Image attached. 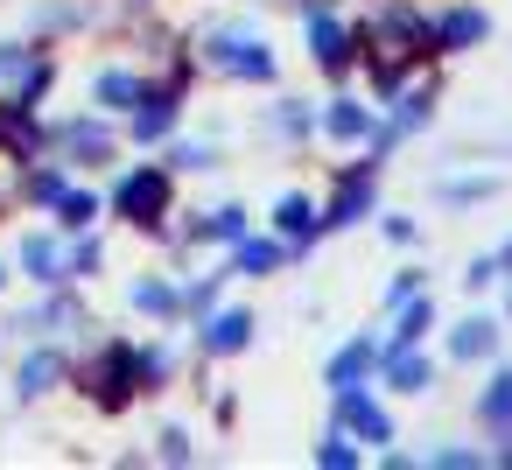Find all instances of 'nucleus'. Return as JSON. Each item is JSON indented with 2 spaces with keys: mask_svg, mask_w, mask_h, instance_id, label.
<instances>
[{
  "mask_svg": "<svg viewBox=\"0 0 512 470\" xmlns=\"http://www.w3.org/2000/svg\"><path fill=\"white\" fill-rule=\"evenodd\" d=\"M197 71L225 78V85H281V50L260 36V22H218L197 36Z\"/></svg>",
  "mask_w": 512,
  "mask_h": 470,
  "instance_id": "f257e3e1",
  "label": "nucleus"
},
{
  "mask_svg": "<svg viewBox=\"0 0 512 470\" xmlns=\"http://www.w3.org/2000/svg\"><path fill=\"white\" fill-rule=\"evenodd\" d=\"M106 218L134 225V232H162V218H176V169L155 155V162H127L106 190Z\"/></svg>",
  "mask_w": 512,
  "mask_h": 470,
  "instance_id": "f03ea898",
  "label": "nucleus"
},
{
  "mask_svg": "<svg viewBox=\"0 0 512 470\" xmlns=\"http://www.w3.org/2000/svg\"><path fill=\"white\" fill-rule=\"evenodd\" d=\"M43 155H57L64 169H106V162H120V120L99 106L57 113V120H43Z\"/></svg>",
  "mask_w": 512,
  "mask_h": 470,
  "instance_id": "7ed1b4c3",
  "label": "nucleus"
},
{
  "mask_svg": "<svg viewBox=\"0 0 512 470\" xmlns=\"http://www.w3.org/2000/svg\"><path fill=\"white\" fill-rule=\"evenodd\" d=\"M71 386L99 407V414H127L141 400V365H134V337H99L85 365H71Z\"/></svg>",
  "mask_w": 512,
  "mask_h": 470,
  "instance_id": "20e7f679",
  "label": "nucleus"
},
{
  "mask_svg": "<svg viewBox=\"0 0 512 470\" xmlns=\"http://www.w3.org/2000/svg\"><path fill=\"white\" fill-rule=\"evenodd\" d=\"M358 50H379V57H400V64H421L435 57V29L414 0H386V8L358 29Z\"/></svg>",
  "mask_w": 512,
  "mask_h": 470,
  "instance_id": "39448f33",
  "label": "nucleus"
},
{
  "mask_svg": "<svg viewBox=\"0 0 512 470\" xmlns=\"http://www.w3.org/2000/svg\"><path fill=\"white\" fill-rule=\"evenodd\" d=\"M302 43H309V64H316L330 85L351 78V64H358V29L330 8V0H302Z\"/></svg>",
  "mask_w": 512,
  "mask_h": 470,
  "instance_id": "423d86ee",
  "label": "nucleus"
},
{
  "mask_svg": "<svg viewBox=\"0 0 512 470\" xmlns=\"http://www.w3.org/2000/svg\"><path fill=\"white\" fill-rule=\"evenodd\" d=\"M78 330H92V309H85V295H78V281H57V288H43L36 295V309H22V316H8V337H57V344H71Z\"/></svg>",
  "mask_w": 512,
  "mask_h": 470,
  "instance_id": "0eeeda50",
  "label": "nucleus"
},
{
  "mask_svg": "<svg viewBox=\"0 0 512 470\" xmlns=\"http://www.w3.org/2000/svg\"><path fill=\"white\" fill-rule=\"evenodd\" d=\"M365 218H379V162H351V169H337L330 204H316V239L351 232V225H365Z\"/></svg>",
  "mask_w": 512,
  "mask_h": 470,
  "instance_id": "6e6552de",
  "label": "nucleus"
},
{
  "mask_svg": "<svg viewBox=\"0 0 512 470\" xmlns=\"http://www.w3.org/2000/svg\"><path fill=\"white\" fill-rule=\"evenodd\" d=\"M50 92H57V57L43 43H0V99L43 113Z\"/></svg>",
  "mask_w": 512,
  "mask_h": 470,
  "instance_id": "1a4fd4ad",
  "label": "nucleus"
},
{
  "mask_svg": "<svg viewBox=\"0 0 512 470\" xmlns=\"http://www.w3.org/2000/svg\"><path fill=\"white\" fill-rule=\"evenodd\" d=\"M183 106H190V92H183L176 78H155V85H148V99H141V106H134V113L120 120V141H127V148H148V155H155V148H162V141H169V134L183 127Z\"/></svg>",
  "mask_w": 512,
  "mask_h": 470,
  "instance_id": "9d476101",
  "label": "nucleus"
},
{
  "mask_svg": "<svg viewBox=\"0 0 512 470\" xmlns=\"http://www.w3.org/2000/svg\"><path fill=\"white\" fill-rule=\"evenodd\" d=\"M57 386H71V351H64L57 337H29V351H22V365H15V400L36 407V400H50Z\"/></svg>",
  "mask_w": 512,
  "mask_h": 470,
  "instance_id": "9b49d317",
  "label": "nucleus"
},
{
  "mask_svg": "<svg viewBox=\"0 0 512 470\" xmlns=\"http://www.w3.org/2000/svg\"><path fill=\"white\" fill-rule=\"evenodd\" d=\"M225 260H232V281H274L281 267H302V260H309V246L274 239V232H246L239 246H225Z\"/></svg>",
  "mask_w": 512,
  "mask_h": 470,
  "instance_id": "f8f14e48",
  "label": "nucleus"
},
{
  "mask_svg": "<svg viewBox=\"0 0 512 470\" xmlns=\"http://www.w3.org/2000/svg\"><path fill=\"white\" fill-rule=\"evenodd\" d=\"M253 330H260V316L246 302H218V309L197 316V351L204 358H246L253 351Z\"/></svg>",
  "mask_w": 512,
  "mask_h": 470,
  "instance_id": "ddd939ff",
  "label": "nucleus"
},
{
  "mask_svg": "<svg viewBox=\"0 0 512 470\" xmlns=\"http://www.w3.org/2000/svg\"><path fill=\"white\" fill-rule=\"evenodd\" d=\"M330 421L358 435V449H386L393 442V414L372 400V386H330Z\"/></svg>",
  "mask_w": 512,
  "mask_h": 470,
  "instance_id": "4468645a",
  "label": "nucleus"
},
{
  "mask_svg": "<svg viewBox=\"0 0 512 470\" xmlns=\"http://www.w3.org/2000/svg\"><path fill=\"white\" fill-rule=\"evenodd\" d=\"M148 85H155V78H148L141 64H99V71L85 78V99H92L99 113H113V120H127V113H134V106L148 99Z\"/></svg>",
  "mask_w": 512,
  "mask_h": 470,
  "instance_id": "2eb2a0df",
  "label": "nucleus"
},
{
  "mask_svg": "<svg viewBox=\"0 0 512 470\" xmlns=\"http://www.w3.org/2000/svg\"><path fill=\"white\" fill-rule=\"evenodd\" d=\"M372 127H379V113H372V99H358V92H330V99L316 106V134H323L330 148H365Z\"/></svg>",
  "mask_w": 512,
  "mask_h": 470,
  "instance_id": "dca6fc26",
  "label": "nucleus"
},
{
  "mask_svg": "<svg viewBox=\"0 0 512 470\" xmlns=\"http://www.w3.org/2000/svg\"><path fill=\"white\" fill-rule=\"evenodd\" d=\"M246 232H253V211H246L239 197H225V204L183 218V225H176V246H183V239H197V246H239Z\"/></svg>",
  "mask_w": 512,
  "mask_h": 470,
  "instance_id": "f3484780",
  "label": "nucleus"
},
{
  "mask_svg": "<svg viewBox=\"0 0 512 470\" xmlns=\"http://www.w3.org/2000/svg\"><path fill=\"white\" fill-rule=\"evenodd\" d=\"M127 309H134L141 323L176 330V323H183V281H176V274H134V281H127Z\"/></svg>",
  "mask_w": 512,
  "mask_h": 470,
  "instance_id": "a211bd4d",
  "label": "nucleus"
},
{
  "mask_svg": "<svg viewBox=\"0 0 512 470\" xmlns=\"http://www.w3.org/2000/svg\"><path fill=\"white\" fill-rule=\"evenodd\" d=\"M0 162H8V169L43 162V113L36 106H8V99H0Z\"/></svg>",
  "mask_w": 512,
  "mask_h": 470,
  "instance_id": "6ab92c4d",
  "label": "nucleus"
},
{
  "mask_svg": "<svg viewBox=\"0 0 512 470\" xmlns=\"http://www.w3.org/2000/svg\"><path fill=\"white\" fill-rule=\"evenodd\" d=\"M428 29H435V57H456V50H477L491 36V15L470 8V0H456V8H442Z\"/></svg>",
  "mask_w": 512,
  "mask_h": 470,
  "instance_id": "aec40b11",
  "label": "nucleus"
},
{
  "mask_svg": "<svg viewBox=\"0 0 512 470\" xmlns=\"http://www.w3.org/2000/svg\"><path fill=\"white\" fill-rule=\"evenodd\" d=\"M260 127H267L281 148H309V141H316V106L295 99V92H274L267 113H260Z\"/></svg>",
  "mask_w": 512,
  "mask_h": 470,
  "instance_id": "412c9836",
  "label": "nucleus"
},
{
  "mask_svg": "<svg viewBox=\"0 0 512 470\" xmlns=\"http://www.w3.org/2000/svg\"><path fill=\"white\" fill-rule=\"evenodd\" d=\"M15 267H22L36 288H57V281H64V232H57V225H43V232H22V246H15Z\"/></svg>",
  "mask_w": 512,
  "mask_h": 470,
  "instance_id": "4be33fe9",
  "label": "nucleus"
},
{
  "mask_svg": "<svg viewBox=\"0 0 512 470\" xmlns=\"http://www.w3.org/2000/svg\"><path fill=\"white\" fill-rule=\"evenodd\" d=\"M379 379V337H344L323 358V386H372Z\"/></svg>",
  "mask_w": 512,
  "mask_h": 470,
  "instance_id": "5701e85b",
  "label": "nucleus"
},
{
  "mask_svg": "<svg viewBox=\"0 0 512 470\" xmlns=\"http://www.w3.org/2000/svg\"><path fill=\"white\" fill-rule=\"evenodd\" d=\"M379 379L393 393H428L435 386V358H421V344H379Z\"/></svg>",
  "mask_w": 512,
  "mask_h": 470,
  "instance_id": "b1692460",
  "label": "nucleus"
},
{
  "mask_svg": "<svg viewBox=\"0 0 512 470\" xmlns=\"http://www.w3.org/2000/svg\"><path fill=\"white\" fill-rule=\"evenodd\" d=\"M155 155H162V162L176 169V183H183V176H211V169L225 162V148H218L211 134H183V127H176V134H169V141H162Z\"/></svg>",
  "mask_w": 512,
  "mask_h": 470,
  "instance_id": "393cba45",
  "label": "nucleus"
},
{
  "mask_svg": "<svg viewBox=\"0 0 512 470\" xmlns=\"http://www.w3.org/2000/svg\"><path fill=\"white\" fill-rule=\"evenodd\" d=\"M267 232L274 239H295V246H316V197L309 190H281L267 204Z\"/></svg>",
  "mask_w": 512,
  "mask_h": 470,
  "instance_id": "a878e982",
  "label": "nucleus"
},
{
  "mask_svg": "<svg viewBox=\"0 0 512 470\" xmlns=\"http://www.w3.org/2000/svg\"><path fill=\"white\" fill-rule=\"evenodd\" d=\"M71 183H78V176H71L57 155H43V162H29V169H22V190H15V204H29V211H50V204H57Z\"/></svg>",
  "mask_w": 512,
  "mask_h": 470,
  "instance_id": "bb28decb",
  "label": "nucleus"
},
{
  "mask_svg": "<svg viewBox=\"0 0 512 470\" xmlns=\"http://www.w3.org/2000/svg\"><path fill=\"white\" fill-rule=\"evenodd\" d=\"M134 365H141V400H148V393H169V386L183 379V351H176L169 337L134 344Z\"/></svg>",
  "mask_w": 512,
  "mask_h": 470,
  "instance_id": "cd10ccee",
  "label": "nucleus"
},
{
  "mask_svg": "<svg viewBox=\"0 0 512 470\" xmlns=\"http://www.w3.org/2000/svg\"><path fill=\"white\" fill-rule=\"evenodd\" d=\"M50 218H57V232H64V239H71V232H92V225L106 218V197H99V190H85V183H71V190L50 204Z\"/></svg>",
  "mask_w": 512,
  "mask_h": 470,
  "instance_id": "c85d7f7f",
  "label": "nucleus"
},
{
  "mask_svg": "<svg viewBox=\"0 0 512 470\" xmlns=\"http://www.w3.org/2000/svg\"><path fill=\"white\" fill-rule=\"evenodd\" d=\"M386 106H393V113H386V127H393L400 141H407V134H421V127L435 120V92H428V85H400Z\"/></svg>",
  "mask_w": 512,
  "mask_h": 470,
  "instance_id": "c756f323",
  "label": "nucleus"
},
{
  "mask_svg": "<svg viewBox=\"0 0 512 470\" xmlns=\"http://www.w3.org/2000/svg\"><path fill=\"white\" fill-rule=\"evenodd\" d=\"M491 351H498V323H491V316H463V323L449 330V358H456V365H484Z\"/></svg>",
  "mask_w": 512,
  "mask_h": 470,
  "instance_id": "7c9ffc66",
  "label": "nucleus"
},
{
  "mask_svg": "<svg viewBox=\"0 0 512 470\" xmlns=\"http://www.w3.org/2000/svg\"><path fill=\"white\" fill-rule=\"evenodd\" d=\"M106 274V239H99V225L92 232H71L64 239V281H99Z\"/></svg>",
  "mask_w": 512,
  "mask_h": 470,
  "instance_id": "2f4dec72",
  "label": "nucleus"
},
{
  "mask_svg": "<svg viewBox=\"0 0 512 470\" xmlns=\"http://www.w3.org/2000/svg\"><path fill=\"white\" fill-rule=\"evenodd\" d=\"M225 281H232V260H218V267L190 274V281H183V323H197L204 309H218V302H225Z\"/></svg>",
  "mask_w": 512,
  "mask_h": 470,
  "instance_id": "473e14b6",
  "label": "nucleus"
},
{
  "mask_svg": "<svg viewBox=\"0 0 512 470\" xmlns=\"http://www.w3.org/2000/svg\"><path fill=\"white\" fill-rule=\"evenodd\" d=\"M477 421H484L498 442H512V365H505V372H491V386L477 393Z\"/></svg>",
  "mask_w": 512,
  "mask_h": 470,
  "instance_id": "72a5a7b5",
  "label": "nucleus"
},
{
  "mask_svg": "<svg viewBox=\"0 0 512 470\" xmlns=\"http://www.w3.org/2000/svg\"><path fill=\"white\" fill-rule=\"evenodd\" d=\"M428 330H435V302H428V295H407V302L393 309V337H386V344H421Z\"/></svg>",
  "mask_w": 512,
  "mask_h": 470,
  "instance_id": "f704fd0d",
  "label": "nucleus"
},
{
  "mask_svg": "<svg viewBox=\"0 0 512 470\" xmlns=\"http://www.w3.org/2000/svg\"><path fill=\"white\" fill-rule=\"evenodd\" d=\"M85 22H92L85 0H36V29H43V36H71V29H85Z\"/></svg>",
  "mask_w": 512,
  "mask_h": 470,
  "instance_id": "c9c22d12",
  "label": "nucleus"
},
{
  "mask_svg": "<svg viewBox=\"0 0 512 470\" xmlns=\"http://www.w3.org/2000/svg\"><path fill=\"white\" fill-rule=\"evenodd\" d=\"M358 456H365V449H358V435L330 421V428H323V442H316V463H323V470H358Z\"/></svg>",
  "mask_w": 512,
  "mask_h": 470,
  "instance_id": "e433bc0d",
  "label": "nucleus"
},
{
  "mask_svg": "<svg viewBox=\"0 0 512 470\" xmlns=\"http://www.w3.org/2000/svg\"><path fill=\"white\" fill-rule=\"evenodd\" d=\"M155 463H197V442H190V428H155V449H148Z\"/></svg>",
  "mask_w": 512,
  "mask_h": 470,
  "instance_id": "4c0bfd02",
  "label": "nucleus"
},
{
  "mask_svg": "<svg viewBox=\"0 0 512 470\" xmlns=\"http://www.w3.org/2000/svg\"><path fill=\"white\" fill-rule=\"evenodd\" d=\"M491 190H498L491 176H456V183H435V197H442V204H484Z\"/></svg>",
  "mask_w": 512,
  "mask_h": 470,
  "instance_id": "58836bf2",
  "label": "nucleus"
},
{
  "mask_svg": "<svg viewBox=\"0 0 512 470\" xmlns=\"http://www.w3.org/2000/svg\"><path fill=\"white\" fill-rule=\"evenodd\" d=\"M407 295H421V267H400V274L386 281V309H400Z\"/></svg>",
  "mask_w": 512,
  "mask_h": 470,
  "instance_id": "ea45409f",
  "label": "nucleus"
},
{
  "mask_svg": "<svg viewBox=\"0 0 512 470\" xmlns=\"http://www.w3.org/2000/svg\"><path fill=\"white\" fill-rule=\"evenodd\" d=\"M379 232H386V246H414V218H400V211H379Z\"/></svg>",
  "mask_w": 512,
  "mask_h": 470,
  "instance_id": "a19ab883",
  "label": "nucleus"
},
{
  "mask_svg": "<svg viewBox=\"0 0 512 470\" xmlns=\"http://www.w3.org/2000/svg\"><path fill=\"white\" fill-rule=\"evenodd\" d=\"M491 281H498V260H491V253H484V260H470V267H463V288H491Z\"/></svg>",
  "mask_w": 512,
  "mask_h": 470,
  "instance_id": "79ce46f5",
  "label": "nucleus"
},
{
  "mask_svg": "<svg viewBox=\"0 0 512 470\" xmlns=\"http://www.w3.org/2000/svg\"><path fill=\"white\" fill-rule=\"evenodd\" d=\"M428 463H442V470H470L477 449H428Z\"/></svg>",
  "mask_w": 512,
  "mask_h": 470,
  "instance_id": "37998d69",
  "label": "nucleus"
},
{
  "mask_svg": "<svg viewBox=\"0 0 512 470\" xmlns=\"http://www.w3.org/2000/svg\"><path fill=\"white\" fill-rule=\"evenodd\" d=\"M491 260H498V274H512V239H505V246H498Z\"/></svg>",
  "mask_w": 512,
  "mask_h": 470,
  "instance_id": "c03bdc74",
  "label": "nucleus"
},
{
  "mask_svg": "<svg viewBox=\"0 0 512 470\" xmlns=\"http://www.w3.org/2000/svg\"><path fill=\"white\" fill-rule=\"evenodd\" d=\"M0 288H8V267H0Z\"/></svg>",
  "mask_w": 512,
  "mask_h": 470,
  "instance_id": "a18cd8bd",
  "label": "nucleus"
},
{
  "mask_svg": "<svg viewBox=\"0 0 512 470\" xmlns=\"http://www.w3.org/2000/svg\"><path fill=\"white\" fill-rule=\"evenodd\" d=\"M0 197H8V190H0Z\"/></svg>",
  "mask_w": 512,
  "mask_h": 470,
  "instance_id": "49530a36",
  "label": "nucleus"
}]
</instances>
